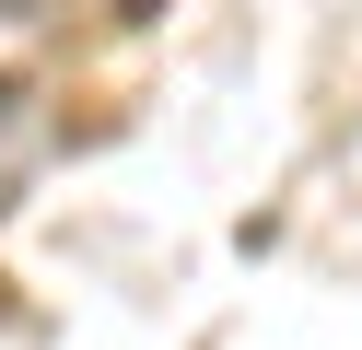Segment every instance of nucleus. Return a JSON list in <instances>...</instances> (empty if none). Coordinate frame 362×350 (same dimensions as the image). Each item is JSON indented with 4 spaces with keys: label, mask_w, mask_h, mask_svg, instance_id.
<instances>
[{
    "label": "nucleus",
    "mask_w": 362,
    "mask_h": 350,
    "mask_svg": "<svg viewBox=\"0 0 362 350\" xmlns=\"http://www.w3.org/2000/svg\"><path fill=\"white\" fill-rule=\"evenodd\" d=\"M71 35V0H0V105L47 70V47Z\"/></svg>",
    "instance_id": "f257e3e1"
}]
</instances>
